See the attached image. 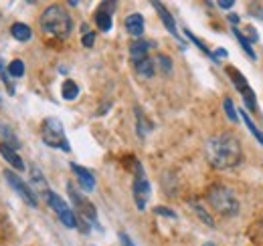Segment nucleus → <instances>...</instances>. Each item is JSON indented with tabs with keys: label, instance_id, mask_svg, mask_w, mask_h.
Segmentation results:
<instances>
[{
	"label": "nucleus",
	"instance_id": "nucleus-1",
	"mask_svg": "<svg viewBox=\"0 0 263 246\" xmlns=\"http://www.w3.org/2000/svg\"><path fill=\"white\" fill-rule=\"evenodd\" d=\"M206 159L215 170H233L243 161V148L229 131L213 135L206 141Z\"/></svg>",
	"mask_w": 263,
	"mask_h": 246
},
{
	"label": "nucleus",
	"instance_id": "nucleus-2",
	"mask_svg": "<svg viewBox=\"0 0 263 246\" xmlns=\"http://www.w3.org/2000/svg\"><path fill=\"white\" fill-rule=\"evenodd\" d=\"M41 31L51 38H59L65 40L73 31V20L71 14L67 12L61 4H51L45 8V12L41 14Z\"/></svg>",
	"mask_w": 263,
	"mask_h": 246
},
{
	"label": "nucleus",
	"instance_id": "nucleus-3",
	"mask_svg": "<svg viewBox=\"0 0 263 246\" xmlns=\"http://www.w3.org/2000/svg\"><path fill=\"white\" fill-rule=\"evenodd\" d=\"M206 200L213 206L215 212H219L221 216H235L239 212V200L235 198V194L229 188L221 184H215L209 188L206 192Z\"/></svg>",
	"mask_w": 263,
	"mask_h": 246
},
{
	"label": "nucleus",
	"instance_id": "nucleus-4",
	"mask_svg": "<svg viewBox=\"0 0 263 246\" xmlns=\"http://www.w3.org/2000/svg\"><path fill=\"white\" fill-rule=\"evenodd\" d=\"M69 196H71V200H73V204H75V208H77V228H81V232H89V226L93 224V226H98V210H96V206L91 204V202H87L73 186L69 184Z\"/></svg>",
	"mask_w": 263,
	"mask_h": 246
},
{
	"label": "nucleus",
	"instance_id": "nucleus-5",
	"mask_svg": "<svg viewBox=\"0 0 263 246\" xmlns=\"http://www.w3.org/2000/svg\"><path fill=\"white\" fill-rule=\"evenodd\" d=\"M41 135H43L45 146L55 148V150H63V152H71V146H69V141H67V137H65L63 123L59 121L57 117H47V119L43 121Z\"/></svg>",
	"mask_w": 263,
	"mask_h": 246
},
{
	"label": "nucleus",
	"instance_id": "nucleus-6",
	"mask_svg": "<svg viewBox=\"0 0 263 246\" xmlns=\"http://www.w3.org/2000/svg\"><path fill=\"white\" fill-rule=\"evenodd\" d=\"M132 194H134L136 208H138V210H146L148 200H150V194H152V188H150V182H148V178H146V172H144V168H142L140 163H136V176H134Z\"/></svg>",
	"mask_w": 263,
	"mask_h": 246
},
{
	"label": "nucleus",
	"instance_id": "nucleus-7",
	"mask_svg": "<svg viewBox=\"0 0 263 246\" xmlns=\"http://www.w3.org/2000/svg\"><path fill=\"white\" fill-rule=\"evenodd\" d=\"M43 196H45L47 204L55 210V214L59 216V220L63 222V226H67V228H77V216H75V212L69 208V204H67L59 194H55V192L47 190Z\"/></svg>",
	"mask_w": 263,
	"mask_h": 246
},
{
	"label": "nucleus",
	"instance_id": "nucleus-8",
	"mask_svg": "<svg viewBox=\"0 0 263 246\" xmlns=\"http://www.w3.org/2000/svg\"><path fill=\"white\" fill-rule=\"evenodd\" d=\"M4 180L10 184V188L23 198V202H27L31 208H36V204H39V200H36V194L33 192V188L27 184V182H23L12 170H4Z\"/></svg>",
	"mask_w": 263,
	"mask_h": 246
},
{
	"label": "nucleus",
	"instance_id": "nucleus-9",
	"mask_svg": "<svg viewBox=\"0 0 263 246\" xmlns=\"http://www.w3.org/2000/svg\"><path fill=\"white\" fill-rule=\"evenodd\" d=\"M227 73H229L231 81L235 83L237 91L243 95V101H245L247 109H249V111H255V109H257V99H255V93L251 91V87H249L247 79H245V77H243L235 67H227Z\"/></svg>",
	"mask_w": 263,
	"mask_h": 246
},
{
	"label": "nucleus",
	"instance_id": "nucleus-10",
	"mask_svg": "<svg viewBox=\"0 0 263 246\" xmlns=\"http://www.w3.org/2000/svg\"><path fill=\"white\" fill-rule=\"evenodd\" d=\"M71 170H73V174L77 176V180H79V186L85 190V192H93L96 190V178H93V174L87 170V168H83V166H79V163H71Z\"/></svg>",
	"mask_w": 263,
	"mask_h": 246
},
{
	"label": "nucleus",
	"instance_id": "nucleus-11",
	"mask_svg": "<svg viewBox=\"0 0 263 246\" xmlns=\"http://www.w3.org/2000/svg\"><path fill=\"white\" fill-rule=\"evenodd\" d=\"M152 6L156 8V12H158V16H160V20H162V25L166 27V31L170 32L176 40H180V34H178V29H176V23H174V18H172V14L168 12V8H166L162 2H152Z\"/></svg>",
	"mask_w": 263,
	"mask_h": 246
},
{
	"label": "nucleus",
	"instance_id": "nucleus-12",
	"mask_svg": "<svg viewBox=\"0 0 263 246\" xmlns=\"http://www.w3.org/2000/svg\"><path fill=\"white\" fill-rule=\"evenodd\" d=\"M154 47H156L154 40H134L130 45V57L134 59V63L140 61V59L148 57V51L154 49Z\"/></svg>",
	"mask_w": 263,
	"mask_h": 246
},
{
	"label": "nucleus",
	"instance_id": "nucleus-13",
	"mask_svg": "<svg viewBox=\"0 0 263 246\" xmlns=\"http://www.w3.org/2000/svg\"><path fill=\"white\" fill-rule=\"evenodd\" d=\"M126 31L128 34L132 36H142V32H144V16L142 14H138V12H134L130 16H126Z\"/></svg>",
	"mask_w": 263,
	"mask_h": 246
},
{
	"label": "nucleus",
	"instance_id": "nucleus-14",
	"mask_svg": "<svg viewBox=\"0 0 263 246\" xmlns=\"http://www.w3.org/2000/svg\"><path fill=\"white\" fill-rule=\"evenodd\" d=\"M0 154L2 157L14 168V170H25V161H23V157L16 154V150H12V148H8L6 144H0Z\"/></svg>",
	"mask_w": 263,
	"mask_h": 246
},
{
	"label": "nucleus",
	"instance_id": "nucleus-15",
	"mask_svg": "<svg viewBox=\"0 0 263 246\" xmlns=\"http://www.w3.org/2000/svg\"><path fill=\"white\" fill-rule=\"evenodd\" d=\"M0 137L4 139L2 144H6L8 148H12V150H18V148H21V141L16 139V133H14L12 127L6 125V123H0Z\"/></svg>",
	"mask_w": 263,
	"mask_h": 246
},
{
	"label": "nucleus",
	"instance_id": "nucleus-16",
	"mask_svg": "<svg viewBox=\"0 0 263 246\" xmlns=\"http://www.w3.org/2000/svg\"><path fill=\"white\" fill-rule=\"evenodd\" d=\"M136 65V73L140 75V77H154V73H156V67H154V61L150 59V57H144V59H140V61L134 63Z\"/></svg>",
	"mask_w": 263,
	"mask_h": 246
},
{
	"label": "nucleus",
	"instance_id": "nucleus-17",
	"mask_svg": "<svg viewBox=\"0 0 263 246\" xmlns=\"http://www.w3.org/2000/svg\"><path fill=\"white\" fill-rule=\"evenodd\" d=\"M134 113H136V117H138V135L140 137H146L150 131H152V121H148V117L144 115V111L140 109V107H136L134 109Z\"/></svg>",
	"mask_w": 263,
	"mask_h": 246
},
{
	"label": "nucleus",
	"instance_id": "nucleus-18",
	"mask_svg": "<svg viewBox=\"0 0 263 246\" xmlns=\"http://www.w3.org/2000/svg\"><path fill=\"white\" fill-rule=\"evenodd\" d=\"M10 34H12L16 40L25 43V40H31V36H33V31L29 29V25H23V23H14V25L10 27Z\"/></svg>",
	"mask_w": 263,
	"mask_h": 246
},
{
	"label": "nucleus",
	"instance_id": "nucleus-19",
	"mask_svg": "<svg viewBox=\"0 0 263 246\" xmlns=\"http://www.w3.org/2000/svg\"><path fill=\"white\" fill-rule=\"evenodd\" d=\"M233 34H235V38H237V40H239V45H241V47H243V51H245V53H247V57H249V59H251V61H255V59H257V55H255V51H253V49H251V43H249V40H247V36H245V34H243V32L239 31V29H237V27H233Z\"/></svg>",
	"mask_w": 263,
	"mask_h": 246
},
{
	"label": "nucleus",
	"instance_id": "nucleus-20",
	"mask_svg": "<svg viewBox=\"0 0 263 246\" xmlns=\"http://www.w3.org/2000/svg\"><path fill=\"white\" fill-rule=\"evenodd\" d=\"M239 117H241V119H243V123L247 125V129L253 133V137H255V139H257V141H259V144L263 146V131H261V129H259L255 123L251 121V117H249V115H247L243 109H239Z\"/></svg>",
	"mask_w": 263,
	"mask_h": 246
},
{
	"label": "nucleus",
	"instance_id": "nucleus-21",
	"mask_svg": "<svg viewBox=\"0 0 263 246\" xmlns=\"http://www.w3.org/2000/svg\"><path fill=\"white\" fill-rule=\"evenodd\" d=\"M191 208H193V210H195V214L200 218V222H204L206 226H215V220L211 218V214L204 210V206H202L198 200H193V202H191Z\"/></svg>",
	"mask_w": 263,
	"mask_h": 246
},
{
	"label": "nucleus",
	"instance_id": "nucleus-22",
	"mask_svg": "<svg viewBox=\"0 0 263 246\" xmlns=\"http://www.w3.org/2000/svg\"><path fill=\"white\" fill-rule=\"evenodd\" d=\"M61 95H63V99H65V101H73V99H77V95H79V87H77V83L67 79L65 83H63V87H61Z\"/></svg>",
	"mask_w": 263,
	"mask_h": 246
},
{
	"label": "nucleus",
	"instance_id": "nucleus-23",
	"mask_svg": "<svg viewBox=\"0 0 263 246\" xmlns=\"http://www.w3.org/2000/svg\"><path fill=\"white\" fill-rule=\"evenodd\" d=\"M96 25H98V29L101 32H107L111 29V14H107L103 10H98L96 12Z\"/></svg>",
	"mask_w": 263,
	"mask_h": 246
},
{
	"label": "nucleus",
	"instance_id": "nucleus-24",
	"mask_svg": "<svg viewBox=\"0 0 263 246\" xmlns=\"http://www.w3.org/2000/svg\"><path fill=\"white\" fill-rule=\"evenodd\" d=\"M223 109H225V113H227L229 121L239 123V113H237V109H235V105H233L231 97H225V99H223Z\"/></svg>",
	"mask_w": 263,
	"mask_h": 246
},
{
	"label": "nucleus",
	"instance_id": "nucleus-25",
	"mask_svg": "<svg viewBox=\"0 0 263 246\" xmlns=\"http://www.w3.org/2000/svg\"><path fill=\"white\" fill-rule=\"evenodd\" d=\"M8 75H10V77H14V79L23 77V75H25V63L18 61V59L10 61V65H8Z\"/></svg>",
	"mask_w": 263,
	"mask_h": 246
},
{
	"label": "nucleus",
	"instance_id": "nucleus-26",
	"mask_svg": "<svg viewBox=\"0 0 263 246\" xmlns=\"http://www.w3.org/2000/svg\"><path fill=\"white\" fill-rule=\"evenodd\" d=\"M31 176H33V182L34 184H39V188L43 190V194L47 192V180L43 178V174H41V170L36 168V166H33V170H31Z\"/></svg>",
	"mask_w": 263,
	"mask_h": 246
},
{
	"label": "nucleus",
	"instance_id": "nucleus-27",
	"mask_svg": "<svg viewBox=\"0 0 263 246\" xmlns=\"http://www.w3.org/2000/svg\"><path fill=\"white\" fill-rule=\"evenodd\" d=\"M184 34H186V36H189V38H191V40H193V43L197 45L198 49H200V51H202V53H204L206 57H211V59H213V53H211V51L206 49V45H204V43H202V40H200L198 36H195V34H193L191 31H184Z\"/></svg>",
	"mask_w": 263,
	"mask_h": 246
},
{
	"label": "nucleus",
	"instance_id": "nucleus-28",
	"mask_svg": "<svg viewBox=\"0 0 263 246\" xmlns=\"http://www.w3.org/2000/svg\"><path fill=\"white\" fill-rule=\"evenodd\" d=\"M0 77H2V81L6 83V87H8V93L10 95H14V85L10 83V75H8V71L4 69V63L0 61Z\"/></svg>",
	"mask_w": 263,
	"mask_h": 246
},
{
	"label": "nucleus",
	"instance_id": "nucleus-29",
	"mask_svg": "<svg viewBox=\"0 0 263 246\" xmlns=\"http://www.w3.org/2000/svg\"><path fill=\"white\" fill-rule=\"evenodd\" d=\"M158 65H160V69H162L164 75H168V73L172 71V61H170L166 55H158Z\"/></svg>",
	"mask_w": 263,
	"mask_h": 246
},
{
	"label": "nucleus",
	"instance_id": "nucleus-30",
	"mask_svg": "<svg viewBox=\"0 0 263 246\" xmlns=\"http://www.w3.org/2000/svg\"><path fill=\"white\" fill-rule=\"evenodd\" d=\"M154 214L164 216V218H176V212L170 210V208H166V206H156V208H154Z\"/></svg>",
	"mask_w": 263,
	"mask_h": 246
},
{
	"label": "nucleus",
	"instance_id": "nucleus-31",
	"mask_svg": "<svg viewBox=\"0 0 263 246\" xmlns=\"http://www.w3.org/2000/svg\"><path fill=\"white\" fill-rule=\"evenodd\" d=\"M249 14L251 16H257V18H263V6L261 4H251L249 6Z\"/></svg>",
	"mask_w": 263,
	"mask_h": 246
},
{
	"label": "nucleus",
	"instance_id": "nucleus-32",
	"mask_svg": "<svg viewBox=\"0 0 263 246\" xmlns=\"http://www.w3.org/2000/svg\"><path fill=\"white\" fill-rule=\"evenodd\" d=\"M99 10H103V12H107V14H111V12L116 10V2H101V6H99Z\"/></svg>",
	"mask_w": 263,
	"mask_h": 246
},
{
	"label": "nucleus",
	"instance_id": "nucleus-33",
	"mask_svg": "<svg viewBox=\"0 0 263 246\" xmlns=\"http://www.w3.org/2000/svg\"><path fill=\"white\" fill-rule=\"evenodd\" d=\"M93 43H96V34L93 32L83 34V47H93Z\"/></svg>",
	"mask_w": 263,
	"mask_h": 246
},
{
	"label": "nucleus",
	"instance_id": "nucleus-34",
	"mask_svg": "<svg viewBox=\"0 0 263 246\" xmlns=\"http://www.w3.org/2000/svg\"><path fill=\"white\" fill-rule=\"evenodd\" d=\"M257 38H259L257 31H255L253 27H249V29H247V40H249V43H257Z\"/></svg>",
	"mask_w": 263,
	"mask_h": 246
},
{
	"label": "nucleus",
	"instance_id": "nucleus-35",
	"mask_svg": "<svg viewBox=\"0 0 263 246\" xmlns=\"http://www.w3.org/2000/svg\"><path fill=\"white\" fill-rule=\"evenodd\" d=\"M225 57H227V51L225 49H217L213 53V61H219V59H225Z\"/></svg>",
	"mask_w": 263,
	"mask_h": 246
},
{
	"label": "nucleus",
	"instance_id": "nucleus-36",
	"mask_svg": "<svg viewBox=\"0 0 263 246\" xmlns=\"http://www.w3.org/2000/svg\"><path fill=\"white\" fill-rule=\"evenodd\" d=\"M120 240H122V244L124 246H136L134 242H132V238L126 234V232H120Z\"/></svg>",
	"mask_w": 263,
	"mask_h": 246
},
{
	"label": "nucleus",
	"instance_id": "nucleus-37",
	"mask_svg": "<svg viewBox=\"0 0 263 246\" xmlns=\"http://www.w3.org/2000/svg\"><path fill=\"white\" fill-rule=\"evenodd\" d=\"M233 4H235L233 0H221V2H217V6H219V8H225V10H227V8H231Z\"/></svg>",
	"mask_w": 263,
	"mask_h": 246
},
{
	"label": "nucleus",
	"instance_id": "nucleus-38",
	"mask_svg": "<svg viewBox=\"0 0 263 246\" xmlns=\"http://www.w3.org/2000/svg\"><path fill=\"white\" fill-rule=\"evenodd\" d=\"M229 23L237 25V23H239V16H237V14H229Z\"/></svg>",
	"mask_w": 263,
	"mask_h": 246
},
{
	"label": "nucleus",
	"instance_id": "nucleus-39",
	"mask_svg": "<svg viewBox=\"0 0 263 246\" xmlns=\"http://www.w3.org/2000/svg\"><path fill=\"white\" fill-rule=\"evenodd\" d=\"M202 246H217V244H213V242H204Z\"/></svg>",
	"mask_w": 263,
	"mask_h": 246
}]
</instances>
